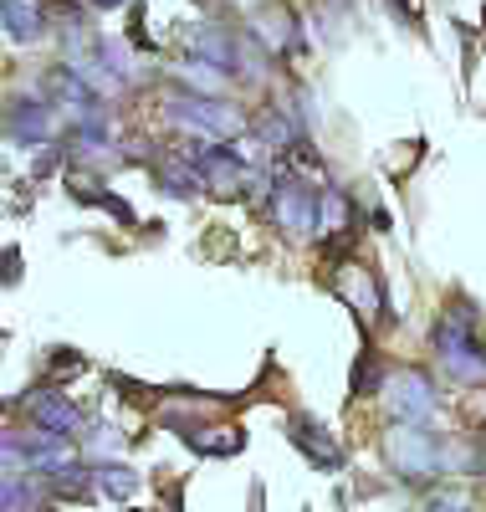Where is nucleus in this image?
<instances>
[{
	"label": "nucleus",
	"mask_w": 486,
	"mask_h": 512,
	"mask_svg": "<svg viewBox=\"0 0 486 512\" xmlns=\"http://www.w3.org/2000/svg\"><path fill=\"white\" fill-rule=\"evenodd\" d=\"M103 216H113V221H123V226H134V210H128V200L113 195V190H108V200H103Z\"/></svg>",
	"instance_id": "obj_22"
},
{
	"label": "nucleus",
	"mask_w": 486,
	"mask_h": 512,
	"mask_svg": "<svg viewBox=\"0 0 486 512\" xmlns=\"http://www.w3.org/2000/svg\"><path fill=\"white\" fill-rule=\"evenodd\" d=\"M425 512H476V507H471L466 492H435V497L425 502Z\"/></svg>",
	"instance_id": "obj_20"
},
{
	"label": "nucleus",
	"mask_w": 486,
	"mask_h": 512,
	"mask_svg": "<svg viewBox=\"0 0 486 512\" xmlns=\"http://www.w3.org/2000/svg\"><path fill=\"white\" fill-rule=\"evenodd\" d=\"M21 272H26L21 246H0V287H16V282H21Z\"/></svg>",
	"instance_id": "obj_19"
},
{
	"label": "nucleus",
	"mask_w": 486,
	"mask_h": 512,
	"mask_svg": "<svg viewBox=\"0 0 486 512\" xmlns=\"http://www.w3.org/2000/svg\"><path fill=\"white\" fill-rule=\"evenodd\" d=\"M384 466L405 482H435L446 477V441H435L430 425H410V420H389V431L379 436Z\"/></svg>",
	"instance_id": "obj_3"
},
{
	"label": "nucleus",
	"mask_w": 486,
	"mask_h": 512,
	"mask_svg": "<svg viewBox=\"0 0 486 512\" xmlns=\"http://www.w3.org/2000/svg\"><path fill=\"white\" fill-rule=\"evenodd\" d=\"M0 62H6V47H0Z\"/></svg>",
	"instance_id": "obj_26"
},
{
	"label": "nucleus",
	"mask_w": 486,
	"mask_h": 512,
	"mask_svg": "<svg viewBox=\"0 0 486 512\" xmlns=\"http://www.w3.org/2000/svg\"><path fill=\"white\" fill-rule=\"evenodd\" d=\"M0 128L6 139L21 144V149H41V144H57V103L47 93H21L6 113H0Z\"/></svg>",
	"instance_id": "obj_10"
},
{
	"label": "nucleus",
	"mask_w": 486,
	"mask_h": 512,
	"mask_svg": "<svg viewBox=\"0 0 486 512\" xmlns=\"http://www.w3.org/2000/svg\"><path fill=\"white\" fill-rule=\"evenodd\" d=\"M185 52L210 62V67H220V72H231V77H241L246 72V52H251V36L236 31L231 21H200V26L185 31Z\"/></svg>",
	"instance_id": "obj_8"
},
{
	"label": "nucleus",
	"mask_w": 486,
	"mask_h": 512,
	"mask_svg": "<svg viewBox=\"0 0 486 512\" xmlns=\"http://www.w3.org/2000/svg\"><path fill=\"white\" fill-rule=\"evenodd\" d=\"M333 292H338V303L343 308H353V318H359V328L364 333H374V323L389 313V303H384V282H379V272L374 267H364V262H338V272H333Z\"/></svg>",
	"instance_id": "obj_9"
},
{
	"label": "nucleus",
	"mask_w": 486,
	"mask_h": 512,
	"mask_svg": "<svg viewBox=\"0 0 486 512\" xmlns=\"http://www.w3.org/2000/svg\"><path fill=\"white\" fill-rule=\"evenodd\" d=\"M149 169H154V190H164L169 200H195V195H205L195 149H185V144H180V154H159Z\"/></svg>",
	"instance_id": "obj_12"
},
{
	"label": "nucleus",
	"mask_w": 486,
	"mask_h": 512,
	"mask_svg": "<svg viewBox=\"0 0 486 512\" xmlns=\"http://www.w3.org/2000/svg\"><path fill=\"white\" fill-rule=\"evenodd\" d=\"M400 6H405V11H415V0H394V11H400Z\"/></svg>",
	"instance_id": "obj_25"
},
{
	"label": "nucleus",
	"mask_w": 486,
	"mask_h": 512,
	"mask_svg": "<svg viewBox=\"0 0 486 512\" xmlns=\"http://www.w3.org/2000/svg\"><path fill=\"white\" fill-rule=\"evenodd\" d=\"M0 169H6V159H0Z\"/></svg>",
	"instance_id": "obj_27"
},
{
	"label": "nucleus",
	"mask_w": 486,
	"mask_h": 512,
	"mask_svg": "<svg viewBox=\"0 0 486 512\" xmlns=\"http://www.w3.org/2000/svg\"><path fill=\"white\" fill-rule=\"evenodd\" d=\"M430 349L440 359V374L456 384H486V338H481V313L471 297H451L446 313L430 328Z\"/></svg>",
	"instance_id": "obj_1"
},
{
	"label": "nucleus",
	"mask_w": 486,
	"mask_h": 512,
	"mask_svg": "<svg viewBox=\"0 0 486 512\" xmlns=\"http://www.w3.org/2000/svg\"><path fill=\"white\" fill-rule=\"evenodd\" d=\"M195 164H200V185L210 200L231 205L241 200L251 185H261V169L241 159V149L226 139V144H195Z\"/></svg>",
	"instance_id": "obj_5"
},
{
	"label": "nucleus",
	"mask_w": 486,
	"mask_h": 512,
	"mask_svg": "<svg viewBox=\"0 0 486 512\" xmlns=\"http://www.w3.org/2000/svg\"><path fill=\"white\" fill-rule=\"evenodd\" d=\"M164 425L200 456H236L246 446V436L236 431V425H180V420H164Z\"/></svg>",
	"instance_id": "obj_14"
},
{
	"label": "nucleus",
	"mask_w": 486,
	"mask_h": 512,
	"mask_svg": "<svg viewBox=\"0 0 486 512\" xmlns=\"http://www.w3.org/2000/svg\"><path fill=\"white\" fill-rule=\"evenodd\" d=\"M384 379H389V364L379 359L374 344H364L359 364H353V384H348V390H353V395H379V390H384Z\"/></svg>",
	"instance_id": "obj_18"
},
{
	"label": "nucleus",
	"mask_w": 486,
	"mask_h": 512,
	"mask_svg": "<svg viewBox=\"0 0 486 512\" xmlns=\"http://www.w3.org/2000/svg\"><path fill=\"white\" fill-rule=\"evenodd\" d=\"M318 200L323 195L282 164L277 175L267 180V221L282 236H292V241H318Z\"/></svg>",
	"instance_id": "obj_4"
},
{
	"label": "nucleus",
	"mask_w": 486,
	"mask_h": 512,
	"mask_svg": "<svg viewBox=\"0 0 486 512\" xmlns=\"http://www.w3.org/2000/svg\"><path fill=\"white\" fill-rule=\"evenodd\" d=\"M164 123L185 139H205V144H226V139H246L251 134V113L231 98H205L190 88L164 93Z\"/></svg>",
	"instance_id": "obj_2"
},
{
	"label": "nucleus",
	"mask_w": 486,
	"mask_h": 512,
	"mask_svg": "<svg viewBox=\"0 0 486 512\" xmlns=\"http://www.w3.org/2000/svg\"><path fill=\"white\" fill-rule=\"evenodd\" d=\"M379 400H384L389 420H410V425H430V420H435V410H440V390H435V379H430L425 369H415V364L389 369Z\"/></svg>",
	"instance_id": "obj_6"
},
{
	"label": "nucleus",
	"mask_w": 486,
	"mask_h": 512,
	"mask_svg": "<svg viewBox=\"0 0 486 512\" xmlns=\"http://www.w3.org/2000/svg\"><path fill=\"white\" fill-rule=\"evenodd\" d=\"M246 36H251L267 57H297V52L307 47L302 16H297V6H287V0H267V6H256V11L246 16Z\"/></svg>",
	"instance_id": "obj_7"
},
{
	"label": "nucleus",
	"mask_w": 486,
	"mask_h": 512,
	"mask_svg": "<svg viewBox=\"0 0 486 512\" xmlns=\"http://www.w3.org/2000/svg\"><path fill=\"white\" fill-rule=\"evenodd\" d=\"M128 36H134V47H139V52L149 47V31H144V11H139V6H134V21H128Z\"/></svg>",
	"instance_id": "obj_23"
},
{
	"label": "nucleus",
	"mask_w": 486,
	"mask_h": 512,
	"mask_svg": "<svg viewBox=\"0 0 486 512\" xmlns=\"http://www.w3.org/2000/svg\"><path fill=\"white\" fill-rule=\"evenodd\" d=\"M93 11H123V6H134V0H87Z\"/></svg>",
	"instance_id": "obj_24"
},
{
	"label": "nucleus",
	"mask_w": 486,
	"mask_h": 512,
	"mask_svg": "<svg viewBox=\"0 0 486 512\" xmlns=\"http://www.w3.org/2000/svg\"><path fill=\"white\" fill-rule=\"evenodd\" d=\"M0 31L11 41H36L47 31V11H41L36 0H0Z\"/></svg>",
	"instance_id": "obj_16"
},
{
	"label": "nucleus",
	"mask_w": 486,
	"mask_h": 512,
	"mask_svg": "<svg viewBox=\"0 0 486 512\" xmlns=\"http://www.w3.org/2000/svg\"><path fill=\"white\" fill-rule=\"evenodd\" d=\"M47 364H52V379H67V369H82L87 359H82L77 349H52V359H47Z\"/></svg>",
	"instance_id": "obj_21"
},
{
	"label": "nucleus",
	"mask_w": 486,
	"mask_h": 512,
	"mask_svg": "<svg viewBox=\"0 0 486 512\" xmlns=\"http://www.w3.org/2000/svg\"><path fill=\"white\" fill-rule=\"evenodd\" d=\"M21 410L31 415V425H41V431H52V436H62V441H72V436H82V410L62 395V390H52V384H36V390H26L21 395Z\"/></svg>",
	"instance_id": "obj_11"
},
{
	"label": "nucleus",
	"mask_w": 486,
	"mask_h": 512,
	"mask_svg": "<svg viewBox=\"0 0 486 512\" xmlns=\"http://www.w3.org/2000/svg\"><path fill=\"white\" fill-rule=\"evenodd\" d=\"M93 492L108 497V502H128L139 492V472L123 461H103V466H93Z\"/></svg>",
	"instance_id": "obj_17"
},
{
	"label": "nucleus",
	"mask_w": 486,
	"mask_h": 512,
	"mask_svg": "<svg viewBox=\"0 0 486 512\" xmlns=\"http://www.w3.org/2000/svg\"><path fill=\"white\" fill-rule=\"evenodd\" d=\"M287 436H292V446L318 466V472H338L343 466V446L328 436V425H318L313 415H292L287 420Z\"/></svg>",
	"instance_id": "obj_13"
},
{
	"label": "nucleus",
	"mask_w": 486,
	"mask_h": 512,
	"mask_svg": "<svg viewBox=\"0 0 486 512\" xmlns=\"http://www.w3.org/2000/svg\"><path fill=\"white\" fill-rule=\"evenodd\" d=\"M169 77H174V88H190V93H205V98H226V88H231V72H220V67H210L190 52L169 67Z\"/></svg>",
	"instance_id": "obj_15"
}]
</instances>
